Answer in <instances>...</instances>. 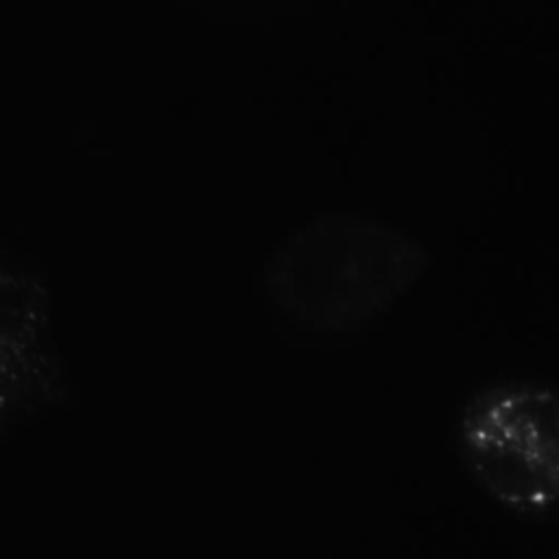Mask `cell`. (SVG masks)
I'll return each mask as SVG.
<instances>
[{
	"instance_id": "cell-1",
	"label": "cell",
	"mask_w": 559,
	"mask_h": 559,
	"mask_svg": "<svg viewBox=\"0 0 559 559\" xmlns=\"http://www.w3.org/2000/svg\"><path fill=\"white\" fill-rule=\"evenodd\" d=\"M476 489L511 518L546 524L559 498V400L550 382L507 378L474 391L454 424Z\"/></svg>"
},
{
	"instance_id": "cell-2",
	"label": "cell",
	"mask_w": 559,
	"mask_h": 559,
	"mask_svg": "<svg viewBox=\"0 0 559 559\" xmlns=\"http://www.w3.org/2000/svg\"><path fill=\"white\" fill-rule=\"evenodd\" d=\"M63 400L48 288L0 251V441Z\"/></svg>"
}]
</instances>
